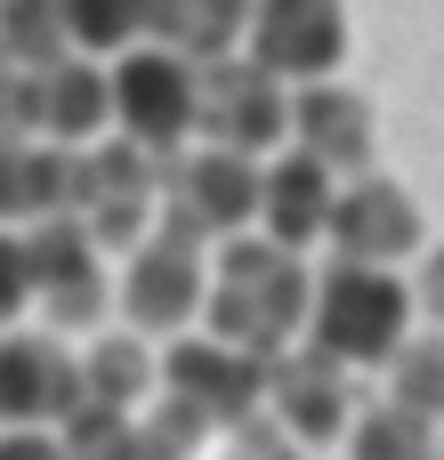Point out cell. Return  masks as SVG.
I'll return each instance as SVG.
<instances>
[{
	"mask_svg": "<svg viewBox=\"0 0 444 460\" xmlns=\"http://www.w3.org/2000/svg\"><path fill=\"white\" fill-rule=\"evenodd\" d=\"M307 291H315V275H307L299 251H283L267 234H226V243H210L202 332L243 348V356H259V364H275L307 332Z\"/></svg>",
	"mask_w": 444,
	"mask_h": 460,
	"instance_id": "cell-1",
	"label": "cell"
},
{
	"mask_svg": "<svg viewBox=\"0 0 444 460\" xmlns=\"http://www.w3.org/2000/svg\"><path fill=\"white\" fill-rule=\"evenodd\" d=\"M315 356H332L340 372H380L404 340H413V283L396 267H348L332 259L307 291V332Z\"/></svg>",
	"mask_w": 444,
	"mask_h": 460,
	"instance_id": "cell-2",
	"label": "cell"
},
{
	"mask_svg": "<svg viewBox=\"0 0 444 460\" xmlns=\"http://www.w3.org/2000/svg\"><path fill=\"white\" fill-rule=\"evenodd\" d=\"M154 226L186 234V243H226V234H251L259 226V162L251 154H226V146H194V154H170L162 162V210Z\"/></svg>",
	"mask_w": 444,
	"mask_h": 460,
	"instance_id": "cell-3",
	"label": "cell"
},
{
	"mask_svg": "<svg viewBox=\"0 0 444 460\" xmlns=\"http://www.w3.org/2000/svg\"><path fill=\"white\" fill-rule=\"evenodd\" d=\"M202 291H210V251L202 243L154 226L146 243L121 251V291L113 299H121V323L138 340H186L202 323Z\"/></svg>",
	"mask_w": 444,
	"mask_h": 460,
	"instance_id": "cell-4",
	"label": "cell"
},
{
	"mask_svg": "<svg viewBox=\"0 0 444 460\" xmlns=\"http://www.w3.org/2000/svg\"><path fill=\"white\" fill-rule=\"evenodd\" d=\"M105 97H113V129L154 162H170L194 137V65L154 40L105 57Z\"/></svg>",
	"mask_w": 444,
	"mask_h": 460,
	"instance_id": "cell-5",
	"label": "cell"
},
{
	"mask_svg": "<svg viewBox=\"0 0 444 460\" xmlns=\"http://www.w3.org/2000/svg\"><path fill=\"white\" fill-rule=\"evenodd\" d=\"M194 137L259 162L291 137V89L275 73H259L243 49L218 57V65H194Z\"/></svg>",
	"mask_w": 444,
	"mask_h": 460,
	"instance_id": "cell-6",
	"label": "cell"
},
{
	"mask_svg": "<svg viewBox=\"0 0 444 460\" xmlns=\"http://www.w3.org/2000/svg\"><path fill=\"white\" fill-rule=\"evenodd\" d=\"M324 243L348 267H413L429 251V218H421L413 186H396L388 170H364V178H340Z\"/></svg>",
	"mask_w": 444,
	"mask_h": 460,
	"instance_id": "cell-7",
	"label": "cell"
},
{
	"mask_svg": "<svg viewBox=\"0 0 444 460\" xmlns=\"http://www.w3.org/2000/svg\"><path fill=\"white\" fill-rule=\"evenodd\" d=\"M243 57H251L259 73H275L283 89L332 81L340 57H348V8H340V0H251Z\"/></svg>",
	"mask_w": 444,
	"mask_h": 460,
	"instance_id": "cell-8",
	"label": "cell"
},
{
	"mask_svg": "<svg viewBox=\"0 0 444 460\" xmlns=\"http://www.w3.org/2000/svg\"><path fill=\"white\" fill-rule=\"evenodd\" d=\"M154 364H162V396H178L210 429H243L267 404V364L226 348V340H210V332L202 340H170V356H154Z\"/></svg>",
	"mask_w": 444,
	"mask_h": 460,
	"instance_id": "cell-9",
	"label": "cell"
},
{
	"mask_svg": "<svg viewBox=\"0 0 444 460\" xmlns=\"http://www.w3.org/2000/svg\"><path fill=\"white\" fill-rule=\"evenodd\" d=\"M259 412H267L299 453H324V445H340V437H348L356 396H348V372L299 340V348H283V356L267 364V404H259Z\"/></svg>",
	"mask_w": 444,
	"mask_h": 460,
	"instance_id": "cell-10",
	"label": "cell"
},
{
	"mask_svg": "<svg viewBox=\"0 0 444 460\" xmlns=\"http://www.w3.org/2000/svg\"><path fill=\"white\" fill-rule=\"evenodd\" d=\"M81 412V356L57 332H0V429H65Z\"/></svg>",
	"mask_w": 444,
	"mask_h": 460,
	"instance_id": "cell-11",
	"label": "cell"
},
{
	"mask_svg": "<svg viewBox=\"0 0 444 460\" xmlns=\"http://www.w3.org/2000/svg\"><path fill=\"white\" fill-rule=\"evenodd\" d=\"M283 146H299L332 178H364L372 170V146H380V121H372L364 89H348V81H299L291 89V137Z\"/></svg>",
	"mask_w": 444,
	"mask_h": 460,
	"instance_id": "cell-12",
	"label": "cell"
},
{
	"mask_svg": "<svg viewBox=\"0 0 444 460\" xmlns=\"http://www.w3.org/2000/svg\"><path fill=\"white\" fill-rule=\"evenodd\" d=\"M332 194H340V178H332L324 162H307L299 146H283L275 162H259V226H251V234H267V243H283V251L307 259V251L324 243Z\"/></svg>",
	"mask_w": 444,
	"mask_h": 460,
	"instance_id": "cell-13",
	"label": "cell"
},
{
	"mask_svg": "<svg viewBox=\"0 0 444 460\" xmlns=\"http://www.w3.org/2000/svg\"><path fill=\"white\" fill-rule=\"evenodd\" d=\"M113 129V97H105V65L97 57H57L40 73V146H97Z\"/></svg>",
	"mask_w": 444,
	"mask_h": 460,
	"instance_id": "cell-14",
	"label": "cell"
},
{
	"mask_svg": "<svg viewBox=\"0 0 444 460\" xmlns=\"http://www.w3.org/2000/svg\"><path fill=\"white\" fill-rule=\"evenodd\" d=\"M251 0H146V40L186 57V65H218L243 49Z\"/></svg>",
	"mask_w": 444,
	"mask_h": 460,
	"instance_id": "cell-15",
	"label": "cell"
},
{
	"mask_svg": "<svg viewBox=\"0 0 444 460\" xmlns=\"http://www.w3.org/2000/svg\"><path fill=\"white\" fill-rule=\"evenodd\" d=\"M154 388H162V364H154V348H146L138 332H105V340H89V356H81V404L138 420V404H146Z\"/></svg>",
	"mask_w": 444,
	"mask_h": 460,
	"instance_id": "cell-16",
	"label": "cell"
},
{
	"mask_svg": "<svg viewBox=\"0 0 444 460\" xmlns=\"http://www.w3.org/2000/svg\"><path fill=\"white\" fill-rule=\"evenodd\" d=\"M57 24H65V49L73 57H121L146 40V0H57Z\"/></svg>",
	"mask_w": 444,
	"mask_h": 460,
	"instance_id": "cell-17",
	"label": "cell"
},
{
	"mask_svg": "<svg viewBox=\"0 0 444 460\" xmlns=\"http://www.w3.org/2000/svg\"><path fill=\"white\" fill-rule=\"evenodd\" d=\"M380 372H388V404H396V412L444 429V332H413Z\"/></svg>",
	"mask_w": 444,
	"mask_h": 460,
	"instance_id": "cell-18",
	"label": "cell"
},
{
	"mask_svg": "<svg viewBox=\"0 0 444 460\" xmlns=\"http://www.w3.org/2000/svg\"><path fill=\"white\" fill-rule=\"evenodd\" d=\"M340 445H348V460H437V429L396 404H364Z\"/></svg>",
	"mask_w": 444,
	"mask_h": 460,
	"instance_id": "cell-19",
	"label": "cell"
},
{
	"mask_svg": "<svg viewBox=\"0 0 444 460\" xmlns=\"http://www.w3.org/2000/svg\"><path fill=\"white\" fill-rule=\"evenodd\" d=\"M413 315H429V332H444V243H429L421 259H413Z\"/></svg>",
	"mask_w": 444,
	"mask_h": 460,
	"instance_id": "cell-20",
	"label": "cell"
},
{
	"mask_svg": "<svg viewBox=\"0 0 444 460\" xmlns=\"http://www.w3.org/2000/svg\"><path fill=\"white\" fill-rule=\"evenodd\" d=\"M0 460H73L57 429H0Z\"/></svg>",
	"mask_w": 444,
	"mask_h": 460,
	"instance_id": "cell-21",
	"label": "cell"
},
{
	"mask_svg": "<svg viewBox=\"0 0 444 460\" xmlns=\"http://www.w3.org/2000/svg\"><path fill=\"white\" fill-rule=\"evenodd\" d=\"M437 460H444V429H437Z\"/></svg>",
	"mask_w": 444,
	"mask_h": 460,
	"instance_id": "cell-22",
	"label": "cell"
},
{
	"mask_svg": "<svg viewBox=\"0 0 444 460\" xmlns=\"http://www.w3.org/2000/svg\"><path fill=\"white\" fill-rule=\"evenodd\" d=\"M0 73H8V57H0Z\"/></svg>",
	"mask_w": 444,
	"mask_h": 460,
	"instance_id": "cell-23",
	"label": "cell"
}]
</instances>
